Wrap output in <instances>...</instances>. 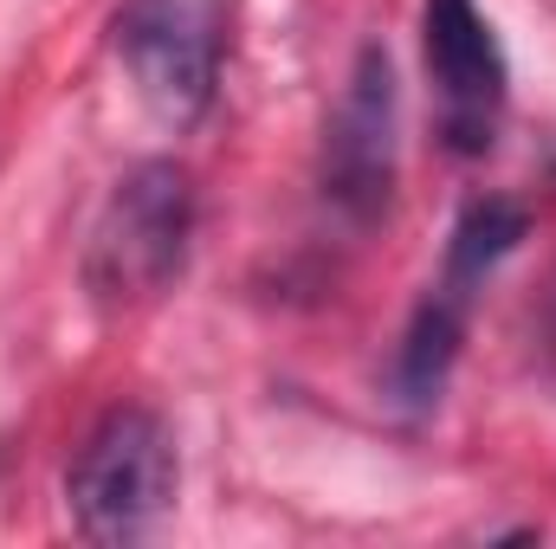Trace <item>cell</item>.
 Returning <instances> with one entry per match:
<instances>
[{
    "label": "cell",
    "instance_id": "6da1fadb",
    "mask_svg": "<svg viewBox=\"0 0 556 549\" xmlns=\"http://www.w3.org/2000/svg\"><path fill=\"white\" fill-rule=\"evenodd\" d=\"M188 240H194V181L181 162H137L85 246V291L104 310H137L155 304L181 266H188Z\"/></svg>",
    "mask_w": 556,
    "mask_h": 549
},
{
    "label": "cell",
    "instance_id": "7a4b0ae2",
    "mask_svg": "<svg viewBox=\"0 0 556 549\" xmlns=\"http://www.w3.org/2000/svg\"><path fill=\"white\" fill-rule=\"evenodd\" d=\"M65 505L91 544H137L175 505V433L149 408H111L65 472Z\"/></svg>",
    "mask_w": 556,
    "mask_h": 549
},
{
    "label": "cell",
    "instance_id": "3957f363",
    "mask_svg": "<svg viewBox=\"0 0 556 549\" xmlns=\"http://www.w3.org/2000/svg\"><path fill=\"white\" fill-rule=\"evenodd\" d=\"M117 59L142 104L168 124H194L214 104L227 52V0H124L111 20Z\"/></svg>",
    "mask_w": 556,
    "mask_h": 549
},
{
    "label": "cell",
    "instance_id": "277c9868",
    "mask_svg": "<svg viewBox=\"0 0 556 549\" xmlns=\"http://www.w3.org/2000/svg\"><path fill=\"white\" fill-rule=\"evenodd\" d=\"M395 168H402V98H395V65L382 46H363L330 130H324V194L343 220L369 227L395 201Z\"/></svg>",
    "mask_w": 556,
    "mask_h": 549
},
{
    "label": "cell",
    "instance_id": "5b68a950",
    "mask_svg": "<svg viewBox=\"0 0 556 549\" xmlns=\"http://www.w3.org/2000/svg\"><path fill=\"white\" fill-rule=\"evenodd\" d=\"M420 52L440 104V137L453 155H485L505 117V46L472 0H420Z\"/></svg>",
    "mask_w": 556,
    "mask_h": 549
},
{
    "label": "cell",
    "instance_id": "8992f818",
    "mask_svg": "<svg viewBox=\"0 0 556 549\" xmlns=\"http://www.w3.org/2000/svg\"><path fill=\"white\" fill-rule=\"evenodd\" d=\"M459 343H466V297H453L446 284H433V297L415 310V323H408V336L395 349V369H389L395 408L420 413L440 401V388H446V375L459 362Z\"/></svg>",
    "mask_w": 556,
    "mask_h": 549
},
{
    "label": "cell",
    "instance_id": "52a82bcc",
    "mask_svg": "<svg viewBox=\"0 0 556 549\" xmlns=\"http://www.w3.org/2000/svg\"><path fill=\"white\" fill-rule=\"evenodd\" d=\"M525 233H531V220H525L518 201H498V194L472 201V207L459 214L453 240H446V272H440V284H446L453 297H472V284H485V272H492L498 259H511Z\"/></svg>",
    "mask_w": 556,
    "mask_h": 549
}]
</instances>
